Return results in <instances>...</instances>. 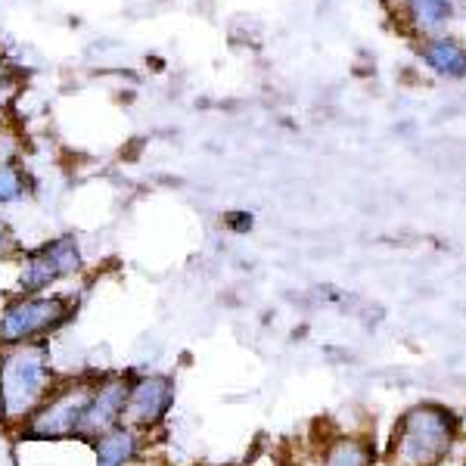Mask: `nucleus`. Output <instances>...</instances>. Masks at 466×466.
I'll return each instance as SVG.
<instances>
[{
    "instance_id": "nucleus-14",
    "label": "nucleus",
    "mask_w": 466,
    "mask_h": 466,
    "mask_svg": "<svg viewBox=\"0 0 466 466\" xmlns=\"http://www.w3.org/2000/svg\"><path fill=\"white\" fill-rule=\"evenodd\" d=\"M13 156H22V140L16 127L10 125L0 131V159H13Z\"/></svg>"
},
{
    "instance_id": "nucleus-13",
    "label": "nucleus",
    "mask_w": 466,
    "mask_h": 466,
    "mask_svg": "<svg viewBox=\"0 0 466 466\" xmlns=\"http://www.w3.org/2000/svg\"><path fill=\"white\" fill-rule=\"evenodd\" d=\"M19 252H22V239L16 237L13 224L0 215V265H4V261H10L13 255H19Z\"/></svg>"
},
{
    "instance_id": "nucleus-10",
    "label": "nucleus",
    "mask_w": 466,
    "mask_h": 466,
    "mask_svg": "<svg viewBox=\"0 0 466 466\" xmlns=\"http://www.w3.org/2000/svg\"><path fill=\"white\" fill-rule=\"evenodd\" d=\"M320 466H373V457L367 454V448L351 435H339L327 445L320 457Z\"/></svg>"
},
{
    "instance_id": "nucleus-2",
    "label": "nucleus",
    "mask_w": 466,
    "mask_h": 466,
    "mask_svg": "<svg viewBox=\"0 0 466 466\" xmlns=\"http://www.w3.org/2000/svg\"><path fill=\"white\" fill-rule=\"evenodd\" d=\"M85 270L87 255L78 233H54V237L41 239L32 249L22 246L19 255H13L10 261L0 265V274H6V283H0V299L66 289V283L85 277Z\"/></svg>"
},
{
    "instance_id": "nucleus-4",
    "label": "nucleus",
    "mask_w": 466,
    "mask_h": 466,
    "mask_svg": "<svg viewBox=\"0 0 466 466\" xmlns=\"http://www.w3.org/2000/svg\"><path fill=\"white\" fill-rule=\"evenodd\" d=\"M90 386H94V373L59 377L54 392L44 398L41 408L19 426L16 439L19 441H78Z\"/></svg>"
},
{
    "instance_id": "nucleus-12",
    "label": "nucleus",
    "mask_w": 466,
    "mask_h": 466,
    "mask_svg": "<svg viewBox=\"0 0 466 466\" xmlns=\"http://www.w3.org/2000/svg\"><path fill=\"white\" fill-rule=\"evenodd\" d=\"M221 224L233 237H243V233H249L255 228V215L246 212V208H230V212L221 215Z\"/></svg>"
},
{
    "instance_id": "nucleus-1",
    "label": "nucleus",
    "mask_w": 466,
    "mask_h": 466,
    "mask_svg": "<svg viewBox=\"0 0 466 466\" xmlns=\"http://www.w3.org/2000/svg\"><path fill=\"white\" fill-rule=\"evenodd\" d=\"M59 382L54 345L22 342L0 349V426L10 435L19 432L41 401Z\"/></svg>"
},
{
    "instance_id": "nucleus-3",
    "label": "nucleus",
    "mask_w": 466,
    "mask_h": 466,
    "mask_svg": "<svg viewBox=\"0 0 466 466\" xmlns=\"http://www.w3.org/2000/svg\"><path fill=\"white\" fill-rule=\"evenodd\" d=\"M78 305L81 299L72 289L0 299V349L22 342H50L75 320Z\"/></svg>"
},
{
    "instance_id": "nucleus-7",
    "label": "nucleus",
    "mask_w": 466,
    "mask_h": 466,
    "mask_svg": "<svg viewBox=\"0 0 466 466\" xmlns=\"http://www.w3.org/2000/svg\"><path fill=\"white\" fill-rule=\"evenodd\" d=\"M127 382H131V370L94 373V386H90L87 395L85 417H81L78 441H90L100 432L112 430V426L125 423Z\"/></svg>"
},
{
    "instance_id": "nucleus-8",
    "label": "nucleus",
    "mask_w": 466,
    "mask_h": 466,
    "mask_svg": "<svg viewBox=\"0 0 466 466\" xmlns=\"http://www.w3.org/2000/svg\"><path fill=\"white\" fill-rule=\"evenodd\" d=\"M94 466H140L147 461L149 435L134 430L131 423H118L87 441Z\"/></svg>"
},
{
    "instance_id": "nucleus-6",
    "label": "nucleus",
    "mask_w": 466,
    "mask_h": 466,
    "mask_svg": "<svg viewBox=\"0 0 466 466\" xmlns=\"http://www.w3.org/2000/svg\"><path fill=\"white\" fill-rule=\"evenodd\" d=\"M175 404H177V380L171 373L131 370L127 401H125V423H131L134 430L147 435L162 432V426L168 423Z\"/></svg>"
},
{
    "instance_id": "nucleus-5",
    "label": "nucleus",
    "mask_w": 466,
    "mask_h": 466,
    "mask_svg": "<svg viewBox=\"0 0 466 466\" xmlns=\"http://www.w3.org/2000/svg\"><path fill=\"white\" fill-rule=\"evenodd\" d=\"M454 439V417L432 404L413 408L395 430V454L404 466H435Z\"/></svg>"
},
{
    "instance_id": "nucleus-15",
    "label": "nucleus",
    "mask_w": 466,
    "mask_h": 466,
    "mask_svg": "<svg viewBox=\"0 0 466 466\" xmlns=\"http://www.w3.org/2000/svg\"><path fill=\"white\" fill-rule=\"evenodd\" d=\"M10 127V106H0V131Z\"/></svg>"
},
{
    "instance_id": "nucleus-16",
    "label": "nucleus",
    "mask_w": 466,
    "mask_h": 466,
    "mask_svg": "<svg viewBox=\"0 0 466 466\" xmlns=\"http://www.w3.org/2000/svg\"><path fill=\"white\" fill-rule=\"evenodd\" d=\"M0 59H4V54H0Z\"/></svg>"
},
{
    "instance_id": "nucleus-9",
    "label": "nucleus",
    "mask_w": 466,
    "mask_h": 466,
    "mask_svg": "<svg viewBox=\"0 0 466 466\" xmlns=\"http://www.w3.org/2000/svg\"><path fill=\"white\" fill-rule=\"evenodd\" d=\"M35 193V177L22 156L0 159V215L16 206H25Z\"/></svg>"
},
{
    "instance_id": "nucleus-11",
    "label": "nucleus",
    "mask_w": 466,
    "mask_h": 466,
    "mask_svg": "<svg viewBox=\"0 0 466 466\" xmlns=\"http://www.w3.org/2000/svg\"><path fill=\"white\" fill-rule=\"evenodd\" d=\"M22 87V72L10 59H0V106H13Z\"/></svg>"
}]
</instances>
